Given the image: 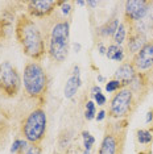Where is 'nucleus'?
I'll list each match as a JSON object with an SVG mask.
<instances>
[{"label": "nucleus", "instance_id": "1", "mask_svg": "<svg viewBox=\"0 0 153 154\" xmlns=\"http://www.w3.org/2000/svg\"><path fill=\"white\" fill-rule=\"evenodd\" d=\"M16 40L20 44L24 54L33 61H41L46 51L45 40L36 21L28 13H23L17 17L15 24Z\"/></svg>", "mask_w": 153, "mask_h": 154}, {"label": "nucleus", "instance_id": "2", "mask_svg": "<svg viewBox=\"0 0 153 154\" xmlns=\"http://www.w3.org/2000/svg\"><path fill=\"white\" fill-rule=\"evenodd\" d=\"M69 45H70V24L66 19L58 20L52 25L48 38V54L52 61L62 63L67 58Z\"/></svg>", "mask_w": 153, "mask_h": 154}, {"label": "nucleus", "instance_id": "3", "mask_svg": "<svg viewBox=\"0 0 153 154\" xmlns=\"http://www.w3.org/2000/svg\"><path fill=\"white\" fill-rule=\"evenodd\" d=\"M23 85L25 94L32 99H40L48 88V75L40 62L30 61L24 66Z\"/></svg>", "mask_w": 153, "mask_h": 154}, {"label": "nucleus", "instance_id": "4", "mask_svg": "<svg viewBox=\"0 0 153 154\" xmlns=\"http://www.w3.org/2000/svg\"><path fill=\"white\" fill-rule=\"evenodd\" d=\"M48 127L46 112L42 108H36L27 115L21 124V133L29 143H40L45 137Z\"/></svg>", "mask_w": 153, "mask_h": 154}, {"label": "nucleus", "instance_id": "5", "mask_svg": "<svg viewBox=\"0 0 153 154\" xmlns=\"http://www.w3.org/2000/svg\"><path fill=\"white\" fill-rule=\"evenodd\" d=\"M21 79L16 67L11 62L0 63V95L4 97H15L20 91Z\"/></svg>", "mask_w": 153, "mask_h": 154}, {"label": "nucleus", "instance_id": "6", "mask_svg": "<svg viewBox=\"0 0 153 154\" xmlns=\"http://www.w3.org/2000/svg\"><path fill=\"white\" fill-rule=\"evenodd\" d=\"M135 107V95L130 87H123L115 94L110 103V116L117 120L127 117Z\"/></svg>", "mask_w": 153, "mask_h": 154}, {"label": "nucleus", "instance_id": "7", "mask_svg": "<svg viewBox=\"0 0 153 154\" xmlns=\"http://www.w3.org/2000/svg\"><path fill=\"white\" fill-rule=\"evenodd\" d=\"M153 5V2L148 0H130L124 4V19L128 25H135V24L142 21L148 16Z\"/></svg>", "mask_w": 153, "mask_h": 154}, {"label": "nucleus", "instance_id": "8", "mask_svg": "<svg viewBox=\"0 0 153 154\" xmlns=\"http://www.w3.org/2000/svg\"><path fill=\"white\" fill-rule=\"evenodd\" d=\"M123 138L124 132L120 131V125L110 127V129L107 128L98 154H120L123 148Z\"/></svg>", "mask_w": 153, "mask_h": 154}, {"label": "nucleus", "instance_id": "9", "mask_svg": "<svg viewBox=\"0 0 153 154\" xmlns=\"http://www.w3.org/2000/svg\"><path fill=\"white\" fill-rule=\"evenodd\" d=\"M131 63L139 74H145L149 70H153V40L148 41L141 50L132 57Z\"/></svg>", "mask_w": 153, "mask_h": 154}, {"label": "nucleus", "instance_id": "10", "mask_svg": "<svg viewBox=\"0 0 153 154\" xmlns=\"http://www.w3.org/2000/svg\"><path fill=\"white\" fill-rule=\"evenodd\" d=\"M60 5L57 0H29L27 2L28 15L32 19H45L54 12V9Z\"/></svg>", "mask_w": 153, "mask_h": 154}, {"label": "nucleus", "instance_id": "11", "mask_svg": "<svg viewBox=\"0 0 153 154\" xmlns=\"http://www.w3.org/2000/svg\"><path fill=\"white\" fill-rule=\"evenodd\" d=\"M148 42L147 36L142 34L140 32H137L135 28L130 26V30L127 33V50L130 51L132 55H135L136 53L141 50V48Z\"/></svg>", "mask_w": 153, "mask_h": 154}, {"label": "nucleus", "instance_id": "12", "mask_svg": "<svg viewBox=\"0 0 153 154\" xmlns=\"http://www.w3.org/2000/svg\"><path fill=\"white\" fill-rule=\"evenodd\" d=\"M136 70H135L133 65L131 63V62H126V63H121L119 66V69L116 70V72H115V78L116 80H119V82L123 85V87H128L131 85V82L133 80V78L136 76Z\"/></svg>", "mask_w": 153, "mask_h": 154}, {"label": "nucleus", "instance_id": "13", "mask_svg": "<svg viewBox=\"0 0 153 154\" xmlns=\"http://www.w3.org/2000/svg\"><path fill=\"white\" fill-rule=\"evenodd\" d=\"M81 85H82V82H81L79 75H71L65 85V97L66 99H71L76 94V91L79 90Z\"/></svg>", "mask_w": 153, "mask_h": 154}, {"label": "nucleus", "instance_id": "14", "mask_svg": "<svg viewBox=\"0 0 153 154\" xmlns=\"http://www.w3.org/2000/svg\"><path fill=\"white\" fill-rule=\"evenodd\" d=\"M120 25L119 19H112L110 21H107L104 25L99 28V34L103 37H114L115 32L117 30V28Z\"/></svg>", "mask_w": 153, "mask_h": 154}, {"label": "nucleus", "instance_id": "15", "mask_svg": "<svg viewBox=\"0 0 153 154\" xmlns=\"http://www.w3.org/2000/svg\"><path fill=\"white\" fill-rule=\"evenodd\" d=\"M127 33H128V30H127V26H126V24L124 23H120V25L119 28H117V30L115 32L114 34V44L115 45H117V46H120L121 44L126 41V38H127Z\"/></svg>", "mask_w": 153, "mask_h": 154}, {"label": "nucleus", "instance_id": "16", "mask_svg": "<svg viewBox=\"0 0 153 154\" xmlns=\"http://www.w3.org/2000/svg\"><path fill=\"white\" fill-rule=\"evenodd\" d=\"M136 138L137 142L141 145H149L153 140V134L151 131H147V129H139L136 132Z\"/></svg>", "mask_w": 153, "mask_h": 154}, {"label": "nucleus", "instance_id": "17", "mask_svg": "<svg viewBox=\"0 0 153 154\" xmlns=\"http://www.w3.org/2000/svg\"><path fill=\"white\" fill-rule=\"evenodd\" d=\"M96 116V109H95V103L92 100H89L86 103V112H85V117L86 120H92Z\"/></svg>", "mask_w": 153, "mask_h": 154}, {"label": "nucleus", "instance_id": "18", "mask_svg": "<svg viewBox=\"0 0 153 154\" xmlns=\"http://www.w3.org/2000/svg\"><path fill=\"white\" fill-rule=\"evenodd\" d=\"M28 146V141L27 140H20V138H16L12 143V148H11V153L13 154H17L20 153L23 149H25Z\"/></svg>", "mask_w": 153, "mask_h": 154}, {"label": "nucleus", "instance_id": "19", "mask_svg": "<svg viewBox=\"0 0 153 154\" xmlns=\"http://www.w3.org/2000/svg\"><path fill=\"white\" fill-rule=\"evenodd\" d=\"M17 154H42V148L40 146V143H30Z\"/></svg>", "mask_w": 153, "mask_h": 154}, {"label": "nucleus", "instance_id": "20", "mask_svg": "<svg viewBox=\"0 0 153 154\" xmlns=\"http://www.w3.org/2000/svg\"><path fill=\"white\" fill-rule=\"evenodd\" d=\"M82 136H83V146H85V150H89L90 152V149L95 143V138L89 132H82Z\"/></svg>", "mask_w": 153, "mask_h": 154}, {"label": "nucleus", "instance_id": "21", "mask_svg": "<svg viewBox=\"0 0 153 154\" xmlns=\"http://www.w3.org/2000/svg\"><path fill=\"white\" fill-rule=\"evenodd\" d=\"M121 88H123V85H121L119 80H116V79L110 80V82L106 85V91L107 92H117V91L121 90Z\"/></svg>", "mask_w": 153, "mask_h": 154}, {"label": "nucleus", "instance_id": "22", "mask_svg": "<svg viewBox=\"0 0 153 154\" xmlns=\"http://www.w3.org/2000/svg\"><path fill=\"white\" fill-rule=\"evenodd\" d=\"M60 7L61 11L64 13V16H69L71 13V3L70 2H60Z\"/></svg>", "mask_w": 153, "mask_h": 154}, {"label": "nucleus", "instance_id": "23", "mask_svg": "<svg viewBox=\"0 0 153 154\" xmlns=\"http://www.w3.org/2000/svg\"><path fill=\"white\" fill-rule=\"evenodd\" d=\"M112 61H116V62H121L124 59V49L119 46V49H117L116 51H115V54L112 55Z\"/></svg>", "mask_w": 153, "mask_h": 154}, {"label": "nucleus", "instance_id": "24", "mask_svg": "<svg viewBox=\"0 0 153 154\" xmlns=\"http://www.w3.org/2000/svg\"><path fill=\"white\" fill-rule=\"evenodd\" d=\"M94 99H95V103L98 104V106H104L106 104V101H107V99H106V96L103 95L102 92H99V94H96L95 96H94Z\"/></svg>", "mask_w": 153, "mask_h": 154}, {"label": "nucleus", "instance_id": "25", "mask_svg": "<svg viewBox=\"0 0 153 154\" xmlns=\"http://www.w3.org/2000/svg\"><path fill=\"white\" fill-rule=\"evenodd\" d=\"M117 49H119V46H117V45H115V44L110 45V46L107 48V53H106L107 58H108V59H111V58H112V55L115 54V51H116Z\"/></svg>", "mask_w": 153, "mask_h": 154}, {"label": "nucleus", "instance_id": "26", "mask_svg": "<svg viewBox=\"0 0 153 154\" xmlns=\"http://www.w3.org/2000/svg\"><path fill=\"white\" fill-rule=\"evenodd\" d=\"M104 117H106V111H100V112H98V115L95 116L96 121H102V120H104Z\"/></svg>", "mask_w": 153, "mask_h": 154}, {"label": "nucleus", "instance_id": "27", "mask_svg": "<svg viewBox=\"0 0 153 154\" xmlns=\"http://www.w3.org/2000/svg\"><path fill=\"white\" fill-rule=\"evenodd\" d=\"M98 50H99V53L102 54V55H106V53H107V49H106V46H104L103 44H99L98 45Z\"/></svg>", "mask_w": 153, "mask_h": 154}, {"label": "nucleus", "instance_id": "28", "mask_svg": "<svg viewBox=\"0 0 153 154\" xmlns=\"http://www.w3.org/2000/svg\"><path fill=\"white\" fill-rule=\"evenodd\" d=\"M99 92H102V91H100V88H99V86H94L92 88H91V96L94 97L96 95V94H99Z\"/></svg>", "mask_w": 153, "mask_h": 154}, {"label": "nucleus", "instance_id": "29", "mask_svg": "<svg viewBox=\"0 0 153 154\" xmlns=\"http://www.w3.org/2000/svg\"><path fill=\"white\" fill-rule=\"evenodd\" d=\"M152 119H153V109H151L147 113V120H145V122H147V124H149V122L152 121Z\"/></svg>", "mask_w": 153, "mask_h": 154}, {"label": "nucleus", "instance_id": "30", "mask_svg": "<svg viewBox=\"0 0 153 154\" xmlns=\"http://www.w3.org/2000/svg\"><path fill=\"white\" fill-rule=\"evenodd\" d=\"M86 4L90 5L91 8H94V7H96V5L99 4V3H98V2H86Z\"/></svg>", "mask_w": 153, "mask_h": 154}, {"label": "nucleus", "instance_id": "31", "mask_svg": "<svg viewBox=\"0 0 153 154\" xmlns=\"http://www.w3.org/2000/svg\"><path fill=\"white\" fill-rule=\"evenodd\" d=\"M96 79H98L99 83H104V82H106V78H104L103 75H98V78H96Z\"/></svg>", "mask_w": 153, "mask_h": 154}, {"label": "nucleus", "instance_id": "32", "mask_svg": "<svg viewBox=\"0 0 153 154\" xmlns=\"http://www.w3.org/2000/svg\"><path fill=\"white\" fill-rule=\"evenodd\" d=\"M74 49H75L76 51H79V49H81V45H79V44H74Z\"/></svg>", "mask_w": 153, "mask_h": 154}, {"label": "nucleus", "instance_id": "33", "mask_svg": "<svg viewBox=\"0 0 153 154\" xmlns=\"http://www.w3.org/2000/svg\"><path fill=\"white\" fill-rule=\"evenodd\" d=\"M76 4H78V5H85V4H86V2H78Z\"/></svg>", "mask_w": 153, "mask_h": 154}, {"label": "nucleus", "instance_id": "34", "mask_svg": "<svg viewBox=\"0 0 153 154\" xmlns=\"http://www.w3.org/2000/svg\"><path fill=\"white\" fill-rule=\"evenodd\" d=\"M83 154H90V152H89V150H85V153H83Z\"/></svg>", "mask_w": 153, "mask_h": 154}]
</instances>
